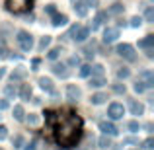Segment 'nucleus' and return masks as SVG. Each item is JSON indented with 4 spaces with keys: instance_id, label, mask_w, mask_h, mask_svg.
Masks as SVG:
<instances>
[{
    "instance_id": "obj_40",
    "label": "nucleus",
    "mask_w": 154,
    "mask_h": 150,
    "mask_svg": "<svg viewBox=\"0 0 154 150\" xmlns=\"http://www.w3.org/2000/svg\"><path fill=\"white\" fill-rule=\"evenodd\" d=\"M6 94H8V96H12V94H16V90H14L12 86H8V88H6Z\"/></svg>"
},
{
    "instance_id": "obj_2",
    "label": "nucleus",
    "mask_w": 154,
    "mask_h": 150,
    "mask_svg": "<svg viewBox=\"0 0 154 150\" xmlns=\"http://www.w3.org/2000/svg\"><path fill=\"white\" fill-rule=\"evenodd\" d=\"M31 2L33 0H6V6L10 12H14V14H20V12L27 10V8L31 6Z\"/></svg>"
},
{
    "instance_id": "obj_25",
    "label": "nucleus",
    "mask_w": 154,
    "mask_h": 150,
    "mask_svg": "<svg viewBox=\"0 0 154 150\" xmlns=\"http://www.w3.org/2000/svg\"><path fill=\"white\" fill-rule=\"evenodd\" d=\"M100 146H102V148L111 146V139H107V136H102V139H100Z\"/></svg>"
},
{
    "instance_id": "obj_35",
    "label": "nucleus",
    "mask_w": 154,
    "mask_h": 150,
    "mask_svg": "<svg viewBox=\"0 0 154 150\" xmlns=\"http://www.w3.org/2000/svg\"><path fill=\"white\" fill-rule=\"evenodd\" d=\"M45 12H47V14H51V16H53V14H57V10H55V6H53V4H49V6L45 8Z\"/></svg>"
},
{
    "instance_id": "obj_30",
    "label": "nucleus",
    "mask_w": 154,
    "mask_h": 150,
    "mask_svg": "<svg viewBox=\"0 0 154 150\" xmlns=\"http://www.w3.org/2000/svg\"><path fill=\"white\" fill-rule=\"evenodd\" d=\"M140 23H143V18H139V16H135V18L131 20V26H133V27H139Z\"/></svg>"
},
{
    "instance_id": "obj_28",
    "label": "nucleus",
    "mask_w": 154,
    "mask_h": 150,
    "mask_svg": "<svg viewBox=\"0 0 154 150\" xmlns=\"http://www.w3.org/2000/svg\"><path fill=\"white\" fill-rule=\"evenodd\" d=\"M59 55H60V49H51L49 51V59H53V60L59 59Z\"/></svg>"
},
{
    "instance_id": "obj_29",
    "label": "nucleus",
    "mask_w": 154,
    "mask_h": 150,
    "mask_svg": "<svg viewBox=\"0 0 154 150\" xmlns=\"http://www.w3.org/2000/svg\"><path fill=\"white\" fill-rule=\"evenodd\" d=\"M49 43H51V37H47V35H45V37L41 39V43H39V49H45Z\"/></svg>"
},
{
    "instance_id": "obj_20",
    "label": "nucleus",
    "mask_w": 154,
    "mask_h": 150,
    "mask_svg": "<svg viewBox=\"0 0 154 150\" xmlns=\"http://www.w3.org/2000/svg\"><path fill=\"white\" fill-rule=\"evenodd\" d=\"M105 16H107V14H105V12H100V14L96 16V20H94V26H92V29H96V27H98L100 23L103 22V20H105Z\"/></svg>"
},
{
    "instance_id": "obj_42",
    "label": "nucleus",
    "mask_w": 154,
    "mask_h": 150,
    "mask_svg": "<svg viewBox=\"0 0 154 150\" xmlns=\"http://www.w3.org/2000/svg\"><path fill=\"white\" fill-rule=\"evenodd\" d=\"M35 144H37V142H35V140H33V142H31L29 146H26V150H35Z\"/></svg>"
},
{
    "instance_id": "obj_21",
    "label": "nucleus",
    "mask_w": 154,
    "mask_h": 150,
    "mask_svg": "<svg viewBox=\"0 0 154 150\" xmlns=\"http://www.w3.org/2000/svg\"><path fill=\"white\" fill-rule=\"evenodd\" d=\"M14 117L18 121L23 119V107H22V105H16V107H14Z\"/></svg>"
},
{
    "instance_id": "obj_27",
    "label": "nucleus",
    "mask_w": 154,
    "mask_h": 150,
    "mask_svg": "<svg viewBox=\"0 0 154 150\" xmlns=\"http://www.w3.org/2000/svg\"><path fill=\"white\" fill-rule=\"evenodd\" d=\"M6 57H8V49H6V45L0 41V59H6Z\"/></svg>"
},
{
    "instance_id": "obj_9",
    "label": "nucleus",
    "mask_w": 154,
    "mask_h": 150,
    "mask_svg": "<svg viewBox=\"0 0 154 150\" xmlns=\"http://www.w3.org/2000/svg\"><path fill=\"white\" fill-rule=\"evenodd\" d=\"M66 96H68V99L76 101V99H80V96H82V92H80V90H78L76 86H68V88H66Z\"/></svg>"
},
{
    "instance_id": "obj_16",
    "label": "nucleus",
    "mask_w": 154,
    "mask_h": 150,
    "mask_svg": "<svg viewBox=\"0 0 154 150\" xmlns=\"http://www.w3.org/2000/svg\"><path fill=\"white\" fill-rule=\"evenodd\" d=\"M39 84H41L43 90H47V92H55V90H53V82H51L49 78H41V80H39Z\"/></svg>"
},
{
    "instance_id": "obj_44",
    "label": "nucleus",
    "mask_w": 154,
    "mask_h": 150,
    "mask_svg": "<svg viewBox=\"0 0 154 150\" xmlns=\"http://www.w3.org/2000/svg\"><path fill=\"white\" fill-rule=\"evenodd\" d=\"M115 92H119V94H121V92H125V86H115Z\"/></svg>"
},
{
    "instance_id": "obj_32",
    "label": "nucleus",
    "mask_w": 154,
    "mask_h": 150,
    "mask_svg": "<svg viewBox=\"0 0 154 150\" xmlns=\"http://www.w3.org/2000/svg\"><path fill=\"white\" fill-rule=\"evenodd\" d=\"M144 88H146V86H144V82H137L135 84V92H144Z\"/></svg>"
},
{
    "instance_id": "obj_41",
    "label": "nucleus",
    "mask_w": 154,
    "mask_h": 150,
    "mask_svg": "<svg viewBox=\"0 0 154 150\" xmlns=\"http://www.w3.org/2000/svg\"><path fill=\"white\" fill-rule=\"evenodd\" d=\"M144 148H152V139H148L146 142H144Z\"/></svg>"
},
{
    "instance_id": "obj_39",
    "label": "nucleus",
    "mask_w": 154,
    "mask_h": 150,
    "mask_svg": "<svg viewBox=\"0 0 154 150\" xmlns=\"http://www.w3.org/2000/svg\"><path fill=\"white\" fill-rule=\"evenodd\" d=\"M8 107V101L6 99H0V109H6Z\"/></svg>"
},
{
    "instance_id": "obj_38",
    "label": "nucleus",
    "mask_w": 154,
    "mask_h": 150,
    "mask_svg": "<svg viewBox=\"0 0 154 150\" xmlns=\"http://www.w3.org/2000/svg\"><path fill=\"white\" fill-rule=\"evenodd\" d=\"M80 60H78V57H70V59H68V64H72V66H74V64H78Z\"/></svg>"
},
{
    "instance_id": "obj_47",
    "label": "nucleus",
    "mask_w": 154,
    "mask_h": 150,
    "mask_svg": "<svg viewBox=\"0 0 154 150\" xmlns=\"http://www.w3.org/2000/svg\"><path fill=\"white\" fill-rule=\"evenodd\" d=\"M0 150H2V148H0Z\"/></svg>"
},
{
    "instance_id": "obj_43",
    "label": "nucleus",
    "mask_w": 154,
    "mask_h": 150,
    "mask_svg": "<svg viewBox=\"0 0 154 150\" xmlns=\"http://www.w3.org/2000/svg\"><path fill=\"white\" fill-rule=\"evenodd\" d=\"M29 123H31V125H35V123H37V117L31 115V117H29Z\"/></svg>"
},
{
    "instance_id": "obj_3",
    "label": "nucleus",
    "mask_w": 154,
    "mask_h": 150,
    "mask_svg": "<svg viewBox=\"0 0 154 150\" xmlns=\"http://www.w3.org/2000/svg\"><path fill=\"white\" fill-rule=\"evenodd\" d=\"M18 43L23 51H29L33 47V37H31L27 31H18Z\"/></svg>"
},
{
    "instance_id": "obj_37",
    "label": "nucleus",
    "mask_w": 154,
    "mask_h": 150,
    "mask_svg": "<svg viewBox=\"0 0 154 150\" xmlns=\"http://www.w3.org/2000/svg\"><path fill=\"white\" fill-rule=\"evenodd\" d=\"M22 142H23V139H22V136H16V139H14V144H16V148H20V146H22Z\"/></svg>"
},
{
    "instance_id": "obj_17",
    "label": "nucleus",
    "mask_w": 154,
    "mask_h": 150,
    "mask_svg": "<svg viewBox=\"0 0 154 150\" xmlns=\"http://www.w3.org/2000/svg\"><path fill=\"white\" fill-rule=\"evenodd\" d=\"M20 96H22V99H29V98H31V88L27 86V84H23V86H22V92H20Z\"/></svg>"
},
{
    "instance_id": "obj_1",
    "label": "nucleus",
    "mask_w": 154,
    "mask_h": 150,
    "mask_svg": "<svg viewBox=\"0 0 154 150\" xmlns=\"http://www.w3.org/2000/svg\"><path fill=\"white\" fill-rule=\"evenodd\" d=\"M47 123L55 131V139L60 146H74L82 136V119L70 109L60 111H47L45 113Z\"/></svg>"
},
{
    "instance_id": "obj_34",
    "label": "nucleus",
    "mask_w": 154,
    "mask_h": 150,
    "mask_svg": "<svg viewBox=\"0 0 154 150\" xmlns=\"http://www.w3.org/2000/svg\"><path fill=\"white\" fill-rule=\"evenodd\" d=\"M129 129H131L133 133H135V131H139V123H137V121H131V123H129Z\"/></svg>"
},
{
    "instance_id": "obj_10",
    "label": "nucleus",
    "mask_w": 154,
    "mask_h": 150,
    "mask_svg": "<svg viewBox=\"0 0 154 150\" xmlns=\"http://www.w3.org/2000/svg\"><path fill=\"white\" fill-rule=\"evenodd\" d=\"M129 107H131V113H133V115H143V111H144V107L139 103V101H131V105H129Z\"/></svg>"
},
{
    "instance_id": "obj_23",
    "label": "nucleus",
    "mask_w": 154,
    "mask_h": 150,
    "mask_svg": "<svg viewBox=\"0 0 154 150\" xmlns=\"http://www.w3.org/2000/svg\"><path fill=\"white\" fill-rule=\"evenodd\" d=\"M123 12V6L121 4H113L111 8H109V14H121Z\"/></svg>"
},
{
    "instance_id": "obj_19",
    "label": "nucleus",
    "mask_w": 154,
    "mask_h": 150,
    "mask_svg": "<svg viewBox=\"0 0 154 150\" xmlns=\"http://www.w3.org/2000/svg\"><path fill=\"white\" fill-rule=\"evenodd\" d=\"M90 74H96V76H103V66L102 64H94L90 68Z\"/></svg>"
},
{
    "instance_id": "obj_12",
    "label": "nucleus",
    "mask_w": 154,
    "mask_h": 150,
    "mask_svg": "<svg viewBox=\"0 0 154 150\" xmlns=\"http://www.w3.org/2000/svg\"><path fill=\"white\" fill-rule=\"evenodd\" d=\"M64 23H66V16L53 14V26H64Z\"/></svg>"
},
{
    "instance_id": "obj_45",
    "label": "nucleus",
    "mask_w": 154,
    "mask_h": 150,
    "mask_svg": "<svg viewBox=\"0 0 154 150\" xmlns=\"http://www.w3.org/2000/svg\"><path fill=\"white\" fill-rule=\"evenodd\" d=\"M86 4H98V0H86Z\"/></svg>"
},
{
    "instance_id": "obj_36",
    "label": "nucleus",
    "mask_w": 154,
    "mask_h": 150,
    "mask_svg": "<svg viewBox=\"0 0 154 150\" xmlns=\"http://www.w3.org/2000/svg\"><path fill=\"white\" fill-rule=\"evenodd\" d=\"M146 20H148V22H152V20H154V12H152V8H148V10H146Z\"/></svg>"
},
{
    "instance_id": "obj_26",
    "label": "nucleus",
    "mask_w": 154,
    "mask_h": 150,
    "mask_svg": "<svg viewBox=\"0 0 154 150\" xmlns=\"http://www.w3.org/2000/svg\"><path fill=\"white\" fill-rule=\"evenodd\" d=\"M90 64H84L82 68H80V76H84V78H86V76H90Z\"/></svg>"
},
{
    "instance_id": "obj_5",
    "label": "nucleus",
    "mask_w": 154,
    "mask_h": 150,
    "mask_svg": "<svg viewBox=\"0 0 154 150\" xmlns=\"http://www.w3.org/2000/svg\"><path fill=\"white\" fill-rule=\"evenodd\" d=\"M117 53H119L123 59H127V60H135V59H137L135 49H133L131 45H127V43H125V45H119V47H117Z\"/></svg>"
},
{
    "instance_id": "obj_14",
    "label": "nucleus",
    "mask_w": 154,
    "mask_h": 150,
    "mask_svg": "<svg viewBox=\"0 0 154 150\" xmlns=\"http://www.w3.org/2000/svg\"><path fill=\"white\" fill-rule=\"evenodd\" d=\"M74 10H76V14H78V16H86V12H88L86 2H76L74 4Z\"/></svg>"
},
{
    "instance_id": "obj_31",
    "label": "nucleus",
    "mask_w": 154,
    "mask_h": 150,
    "mask_svg": "<svg viewBox=\"0 0 154 150\" xmlns=\"http://www.w3.org/2000/svg\"><path fill=\"white\" fill-rule=\"evenodd\" d=\"M6 135H8V129L4 127V125H0V140L6 139Z\"/></svg>"
},
{
    "instance_id": "obj_46",
    "label": "nucleus",
    "mask_w": 154,
    "mask_h": 150,
    "mask_svg": "<svg viewBox=\"0 0 154 150\" xmlns=\"http://www.w3.org/2000/svg\"><path fill=\"white\" fill-rule=\"evenodd\" d=\"M2 76H4V68H0V78H2Z\"/></svg>"
},
{
    "instance_id": "obj_6",
    "label": "nucleus",
    "mask_w": 154,
    "mask_h": 150,
    "mask_svg": "<svg viewBox=\"0 0 154 150\" xmlns=\"http://www.w3.org/2000/svg\"><path fill=\"white\" fill-rule=\"evenodd\" d=\"M123 113H125V109H123V105H121V103H111L107 107V115L111 117V119H121Z\"/></svg>"
},
{
    "instance_id": "obj_15",
    "label": "nucleus",
    "mask_w": 154,
    "mask_h": 150,
    "mask_svg": "<svg viewBox=\"0 0 154 150\" xmlns=\"http://www.w3.org/2000/svg\"><path fill=\"white\" fill-rule=\"evenodd\" d=\"M103 84H105L103 76H92V80H90V86H94V88H100V86H103Z\"/></svg>"
},
{
    "instance_id": "obj_4",
    "label": "nucleus",
    "mask_w": 154,
    "mask_h": 150,
    "mask_svg": "<svg viewBox=\"0 0 154 150\" xmlns=\"http://www.w3.org/2000/svg\"><path fill=\"white\" fill-rule=\"evenodd\" d=\"M70 35H72V39H76V41H86V37L90 35V29H88V27L76 26V27L70 29Z\"/></svg>"
},
{
    "instance_id": "obj_8",
    "label": "nucleus",
    "mask_w": 154,
    "mask_h": 150,
    "mask_svg": "<svg viewBox=\"0 0 154 150\" xmlns=\"http://www.w3.org/2000/svg\"><path fill=\"white\" fill-rule=\"evenodd\" d=\"M100 129H102V131L105 133V135H117V127L113 123H109V121H102V123H100Z\"/></svg>"
},
{
    "instance_id": "obj_22",
    "label": "nucleus",
    "mask_w": 154,
    "mask_h": 150,
    "mask_svg": "<svg viewBox=\"0 0 154 150\" xmlns=\"http://www.w3.org/2000/svg\"><path fill=\"white\" fill-rule=\"evenodd\" d=\"M140 76H143V78L146 80V84H144V86H152V82H154V78H152V72L144 70V72H143V74H140Z\"/></svg>"
},
{
    "instance_id": "obj_11",
    "label": "nucleus",
    "mask_w": 154,
    "mask_h": 150,
    "mask_svg": "<svg viewBox=\"0 0 154 150\" xmlns=\"http://www.w3.org/2000/svg\"><path fill=\"white\" fill-rule=\"evenodd\" d=\"M152 45H154V35H146V37L139 43V47H143V49H150Z\"/></svg>"
},
{
    "instance_id": "obj_24",
    "label": "nucleus",
    "mask_w": 154,
    "mask_h": 150,
    "mask_svg": "<svg viewBox=\"0 0 154 150\" xmlns=\"http://www.w3.org/2000/svg\"><path fill=\"white\" fill-rule=\"evenodd\" d=\"M23 76H26V70H23V68H18V70H14V74H12V80L23 78Z\"/></svg>"
},
{
    "instance_id": "obj_13",
    "label": "nucleus",
    "mask_w": 154,
    "mask_h": 150,
    "mask_svg": "<svg viewBox=\"0 0 154 150\" xmlns=\"http://www.w3.org/2000/svg\"><path fill=\"white\" fill-rule=\"evenodd\" d=\"M53 72H55L57 76H63V78L68 74V70L64 68V64H55V66H53Z\"/></svg>"
},
{
    "instance_id": "obj_33",
    "label": "nucleus",
    "mask_w": 154,
    "mask_h": 150,
    "mask_svg": "<svg viewBox=\"0 0 154 150\" xmlns=\"http://www.w3.org/2000/svg\"><path fill=\"white\" fill-rule=\"evenodd\" d=\"M117 76H119V78H127V76H129V70H127V68H121V70L117 72Z\"/></svg>"
},
{
    "instance_id": "obj_7",
    "label": "nucleus",
    "mask_w": 154,
    "mask_h": 150,
    "mask_svg": "<svg viewBox=\"0 0 154 150\" xmlns=\"http://www.w3.org/2000/svg\"><path fill=\"white\" fill-rule=\"evenodd\" d=\"M117 37H119V29H117V27H107V29L103 31V41L105 43H113Z\"/></svg>"
},
{
    "instance_id": "obj_18",
    "label": "nucleus",
    "mask_w": 154,
    "mask_h": 150,
    "mask_svg": "<svg viewBox=\"0 0 154 150\" xmlns=\"http://www.w3.org/2000/svg\"><path fill=\"white\" fill-rule=\"evenodd\" d=\"M105 99H107V98H105V94H94V96H92V103H96V105L103 103Z\"/></svg>"
}]
</instances>
